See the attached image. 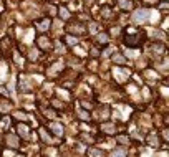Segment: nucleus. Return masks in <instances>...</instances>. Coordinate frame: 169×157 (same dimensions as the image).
Wrapping results in <instances>:
<instances>
[{
    "mask_svg": "<svg viewBox=\"0 0 169 157\" xmlns=\"http://www.w3.org/2000/svg\"><path fill=\"white\" fill-rule=\"evenodd\" d=\"M148 18H149V13L144 8H139L133 13V22L135 23H144V22H148Z\"/></svg>",
    "mask_w": 169,
    "mask_h": 157,
    "instance_id": "1",
    "label": "nucleus"
},
{
    "mask_svg": "<svg viewBox=\"0 0 169 157\" xmlns=\"http://www.w3.org/2000/svg\"><path fill=\"white\" fill-rule=\"evenodd\" d=\"M113 73H114V76L118 78V81H124L128 78V74H129V71H126V69H119V68H114Z\"/></svg>",
    "mask_w": 169,
    "mask_h": 157,
    "instance_id": "2",
    "label": "nucleus"
},
{
    "mask_svg": "<svg viewBox=\"0 0 169 157\" xmlns=\"http://www.w3.org/2000/svg\"><path fill=\"white\" fill-rule=\"evenodd\" d=\"M61 68H63V61H58V63H55L53 66H50V68H48V74H50V76H55V73H56V71H60Z\"/></svg>",
    "mask_w": 169,
    "mask_h": 157,
    "instance_id": "3",
    "label": "nucleus"
},
{
    "mask_svg": "<svg viewBox=\"0 0 169 157\" xmlns=\"http://www.w3.org/2000/svg\"><path fill=\"white\" fill-rule=\"evenodd\" d=\"M50 129L53 131L56 136H61V134H63V126L58 124V123H51V124H50Z\"/></svg>",
    "mask_w": 169,
    "mask_h": 157,
    "instance_id": "4",
    "label": "nucleus"
},
{
    "mask_svg": "<svg viewBox=\"0 0 169 157\" xmlns=\"http://www.w3.org/2000/svg\"><path fill=\"white\" fill-rule=\"evenodd\" d=\"M118 5H119V8H123V10H129L131 8L129 0H118Z\"/></svg>",
    "mask_w": 169,
    "mask_h": 157,
    "instance_id": "5",
    "label": "nucleus"
},
{
    "mask_svg": "<svg viewBox=\"0 0 169 157\" xmlns=\"http://www.w3.org/2000/svg\"><path fill=\"white\" fill-rule=\"evenodd\" d=\"M148 144H149V146H158V144H159V141H158V136H156V134H151L149 137H148Z\"/></svg>",
    "mask_w": 169,
    "mask_h": 157,
    "instance_id": "6",
    "label": "nucleus"
},
{
    "mask_svg": "<svg viewBox=\"0 0 169 157\" xmlns=\"http://www.w3.org/2000/svg\"><path fill=\"white\" fill-rule=\"evenodd\" d=\"M113 61L118 63V65H123V63H126V58H124L123 55H118V53H116V55H113Z\"/></svg>",
    "mask_w": 169,
    "mask_h": 157,
    "instance_id": "7",
    "label": "nucleus"
},
{
    "mask_svg": "<svg viewBox=\"0 0 169 157\" xmlns=\"http://www.w3.org/2000/svg\"><path fill=\"white\" fill-rule=\"evenodd\" d=\"M111 157H126V152H124V149H121V147L114 149V150H113V154H111Z\"/></svg>",
    "mask_w": 169,
    "mask_h": 157,
    "instance_id": "8",
    "label": "nucleus"
},
{
    "mask_svg": "<svg viewBox=\"0 0 169 157\" xmlns=\"http://www.w3.org/2000/svg\"><path fill=\"white\" fill-rule=\"evenodd\" d=\"M88 155L90 157H103V152L100 149H90L88 150Z\"/></svg>",
    "mask_w": 169,
    "mask_h": 157,
    "instance_id": "9",
    "label": "nucleus"
},
{
    "mask_svg": "<svg viewBox=\"0 0 169 157\" xmlns=\"http://www.w3.org/2000/svg\"><path fill=\"white\" fill-rule=\"evenodd\" d=\"M18 132H20V136L27 137V136H28V127H27L25 124H20V126H18Z\"/></svg>",
    "mask_w": 169,
    "mask_h": 157,
    "instance_id": "10",
    "label": "nucleus"
},
{
    "mask_svg": "<svg viewBox=\"0 0 169 157\" xmlns=\"http://www.w3.org/2000/svg\"><path fill=\"white\" fill-rule=\"evenodd\" d=\"M103 131H104V132H108V134H113V132H114L116 129H114V126H113V124H103Z\"/></svg>",
    "mask_w": 169,
    "mask_h": 157,
    "instance_id": "11",
    "label": "nucleus"
},
{
    "mask_svg": "<svg viewBox=\"0 0 169 157\" xmlns=\"http://www.w3.org/2000/svg\"><path fill=\"white\" fill-rule=\"evenodd\" d=\"M8 124H10V118H5L2 123H0V129H2V131H7V129H8Z\"/></svg>",
    "mask_w": 169,
    "mask_h": 157,
    "instance_id": "12",
    "label": "nucleus"
},
{
    "mask_svg": "<svg viewBox=\"0 0 169 157\" xmlns=\"http://www.w3.org/2000/svg\"><path fill=\"white\" fill-rule=\"evenodd\" d=\"M37 27L40 28V30H46V28L50 27V20H42V22H40Z\"/></svg>",
    "mask_w": 169,
    "mask_h": 157,
    "instance_id": "13",
    "label": "nucleus"
},
{
    "mask_svg": "<svg viewBox=\"0 0 169 157\" xmlns=\"http://www.w3.org/2000/svg\"><path fill=\"white\" fill-rule=\"evenodd\" d=\"M38 45L42 46V48H48V45H50V43H48V40H46L45 37H42V38L38 40Z\"/></svg>",
    "mask_w": 169,
    "mask_h": 157,
    "instance_id": "14",
    "label": "nucleus"
},
{
    "mask_svg": "<svg viewBox=\"0 0 169 157\" xmlns=\"http://www.w3.org/2000/svg\"><path fill=\"white\" fill-rule=\"evenodd\" d=\"M7 141H8V144H12L13 147L18 146V142H17V137H15V136H7Z\"/></svg>",
    "mask_w": 169,
    "mask_h": 157,
    "instance_id": "15",
    "label": "nucleus"
},
{
    "mask_svg": "<svg viewBox=\"0 0 169 157\" xmlns=\"http://www.w3.org/2000/svg\"><path fill=\"white\" fill-rule=\"evenodd\" d=\"M40 136H42V139H43L45 142H50V137H48V134H46V131L43 129V127L40 129Z\"/></svg>",
    "mask_w": 169,
    "mask_h": 157,
    "instance_id": "16",
    "label": "nucleus"
},
{
    "mask_svg": "<svg viewBox=\"0 0 169 157\" xmlns=\"http://www.w3.org/2000/svg\"><path fill=\"white\" fill-rule=\"evenodd\" d=\"M159 20V13H158V12H151V22H153V23H156V22H158Z\"/></svg>",
    "mask_w": 169,
    "mask_h": 157,
    "instance_id": "17",
    "label": "nucleus"
},
{
    "mask_svg": "<svg viewBox=\"0 0 169 157\" xmlns=\"http://www.w3.org/2000/svg\"><path fill=\"white\" fill-rule=\"evenodd\" d=\"M60 17H61V18H68V17H70V12H68L66 8H60Z\"/></svg>",
    "mask_w": 169,
    "mask_h": 157,
    "instance_id": "18",
    "label": "nucleus"
},
{
    "mask_svg": "<svg viewBox=\"0 0 169 157\" xmlns=\"http://www.w3.org/2000/svg\"><path fill=\"white\" fill-rule=\"evenodd\" d=\"M32 40H33V30H28V32H27V37H25V42L30 43Z\"/></svg>",
    "mask_w": 169,
    "mask_h": 157,
    "instance_id": "19",
    "label": "nucleus"
},
{
    "mask_svg": "<svg viewBox=\"0 0 169 157\" xmlns=\"http://www.w3.org/2000/svg\"><path fill=\"white\" fill-rule=\"evenodd\" d=\"M13 58H15V61H17V65H18V66H22V65H23V60H22V58H20V55L17 53V51H15V53H13Z\"/></svg>",
    "mask_w": 169,
    "mask_h": 157,
    "instance_id": "20",
    "label": "nucleus"
},
{
    "mask_svg": "<svg viewBox=\"0 0 169 157\" xmlns=\"http://www.w3.org/2000/svg\"><path fill=\"white\" fill-rule=\"evenodd\" d=\"M78 113H80V118H81V119H90V114L86 113V111H83V109H80Z\"/></svg>",
    "mask_w": 169,
    "mask_h": 157,
    "instance_id": "21",
    "label": "nucleus"
},
{
    "mask_svg": "<svg viewBox=\"0 0 169 157\" xmlns=\"http://www.w3.org/2000/svg\"><path fill=\"white\" fill-rule=\"evenodd\" d=\"M98 40H100V42H108V37H106V35H104V33H100V35H98Z\"/></svg>",
    "mask_w": 169,
    "mask_h": 157,
    "instance_id": "22",
    "label": "nucleus"
},
{
    "mask_svg": "<svg viewBox=\"0 0 169 157\" xmlns=\"http://www.w3.org/2000/svg\"><path fill=\"white\" fill-rule=\"evenodd\" d=\"M66 42H68L70 45H77V38H73V37H70V35H68V37H66Z\"/></svg>",
    "mask_w": 169,
    "mask_h": 157,
    "instance_id": "23",
    "label": "nucleus"
},
{
    "mask_svg": "<svg viewBox=\"0 0 169 157\" xmlns=\"http://www.w3.org/2000/svg\"><path fill=\"white\" fill-rule=\"evenodd\" d=\"M126 55H128V56H133V58H135V56H138V51H131V50H128V51H126Z\"/></svg>",
    "mask_w": 169,
    "mask_h": 157,
    "instance_id": "24",
    "label": "nucleus"
},
{
    "mask_svg": "<svg viewBox=\"0 0 169 157\" xmlns=\"http://www.w3.org/2000/svg\"><path fill=\"white\" fill-rule=\"evenodd\" d=\"M63 50H65V48H61V45H60V42H56V51H58V53H61Z\"/></svg>",
    "mask_w": 169,
    "mask_h": 157,
    "instance_id": "25",
    "label": "nucleus"
},
{
    "mask_svg": "<svg viewBox=\"0 0 169 157\" xmlns=\"http://www.w3.org/2000/svg\"><path fill=\"white\" fill-rule=\"evenodd\" d=\"M3 155H5V157H13V152H12V150H5Z\"/></svg>",
    "mask_w": 169,
    "mask_h": 157,
    "instance_id": "26",
    "label": "nucleus"
},
{
    "mask_svg": "<svg viewBox=\"0 0 169 157\" xmlns=\"http://www.w3.org/2000/svg\"><path fill=\"white\" fill-rule=\"evenodd\" d=\"M118 141H119V142H123V144H126V142H128V139H126L124 136H119V137H118Z\"/></svg>",
    "mask_w": 169,
    "mask_h": 157,
    "instance_id": "27",
    "label": "nucleus"
},
{
    "mask_svg": "<svg viewBox=\"0 0 169 157\" xmlns=\"http://www.w3.org/2000/svg\"><path fill=\"white\" fill-rule=\"evenodd\" d=\"M146 74H148V76H149V78H154V76H158V74H156L154 71H148Z\"/></svg>",
    "mask_w": 169,
    "mask_h": 157,
    "instance_id": "28",
    "label": "nucleus"
},
{
    "mask_svg": "<svg viewBox=\"0 0 169 157\" xmlns=\"http://www.w3.org/2000/svg\"><path fill=\"white\" fill-rule=\"evenodd\" d=\"M15 114H17V118H20V119H22V118H23V119H25V118H27V116H25V114H23V113H15Z\"/></svg>",
    "mask_w": 169,
    "mask_h": 157,
    "instance_id": "29",
    "label": "nucleus"
},
{
    "mask_svg": "<svg viewBox=\"0 0 169 157\" xmlns=\"http://www.w3.org/2000/svg\"><path fill=\"white\" fill-rule=\"evenodd\" d=\"M96 30H98V27H96V25H91V32H93V33H95Z\"/></svg>",
    "mask_w": 169,
    "mask_h": 157,
    "instance_id": "30",
    "label": "nucleus"
}]
</instances>
